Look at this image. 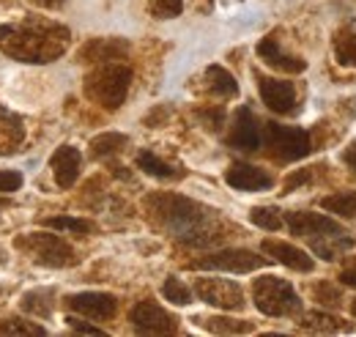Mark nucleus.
<instances>
[{
    "label": "nucleus",
    "mask_w": 356,
    "mask_h": 337,
    "mask_svg": "<svg viewBox=\"0 0 356 337\" xmlns=\"http://www.w3.org/2000/svg\"><path fill=\"white\" fill-rule=\"evenodd\" d=\"M69 28L47 22V19H28L19 25H0V49L22 63H49L58 61L69 49Z\"/></svg>",
    "instance_id": "f257e3e1"
},
{
    "label": "nucleus",
    "mask_w": 356,
    "mask_h": 337,
    "mask_svg": "<svg viewBox=\"0 0 356 337\" xmlns=\"http://www.w3.org/2000/svg\"><path fill=\"white\" fill-rule=\"evenodd\" d=\"M145 209L151 214V219L165 228L168 233H173L178 242L184 244H209L211 236V222H214V211L184 198L173 192H156L145 198Z\"/></svg>",
    "instance_id": "f03ea898"
},
{
    "label": "nucleus",
    "mask_w": 356,
    "mask_h": 337,
    "mask_svg": "<svg viewBox=\"0 0 356 337\" xmlns=\"http://www.w3.org/2000/svg\"><path fill=\"white\" fill-rule=\"evenodd\" d=\"M132 85V69L124 63H99L86 77V96L104 110H118L127 102Z\"/></svg>",
    "instance_id": "7ed1b4c3"
},
{
    "label": "nucleus",
    "mask_w": 356,
    "mask_h": 337,
    "mask_svg": "<svg viewBox=\"0 0 356 337\" xmlns=\"http://www.w3.org/2000/svg\"><path fill=\"white\" fill-rule=\"evenodd\" d=\"M255 296V307L261 313H266L271 318H285V315H296L302 313V299L293 291L291 283L280 280V277H258L252 285Z\"/></svg>",
    "instance_id": "20e7f679"
},
{
    "label": "nucleus",
    "mask_w": 356,
    "mask_h": 337,
    "mask_svg": "<svg viewBox=\"0 0 356 337\" xmlns=\"http://www.w3.org/2000/svg\"><path fill=\"white\" fill-rule=\"evenodd\" d=\"M14 247L22 250L28 258H33L42 266H52V269H63L77 263L74 250L55 233H22L14 239Z\"/></svg>",
    "instance_id": "39448f33"
},
{
    "label": "nucleus",
    "mask_w": 356,
    "mask_h": 337,
    "mask_svg": "<svg viewBox=\"0 0 356 337\" xmlns=\"http://www.w3.org/2000/svg\"><path fill=\"white\" fill-rule=\"evenodd\" d=\"M266 146L271 148L274 157L288 159V162L307 157L312 148L310 134L305 129L280 127V124H266Z\"/></svg>",
    "instance_id": "423d86ee"
},
{
    "label": "nucleus",
    "mask_w": 356,
    "mask_h": 337,
    "mask_svg": "<svg viewBox=\"0 0 356 337\" xmlns=\"http://www.w3.org/2000/svg\"><path fill=\"white\" fill-rule=\"evenodd\" d=\"M195 269H214V272H233V274H247L261 266H266V258L250 253V250H217L192 263Z\"/></svg>",
    "instance_id": "0eeeda50"
},
{
    "label": "nucleus",
    "mask_w": 356,
    "mask_h": 337,
    "mask_svg": "<svg viewBox=\"0 0 356 337\" xmlns=\"http://www.w3.org/2000/svg\"><path fill=\"white\" fill-rule=\"evenodd\" d=\"M129 321L140 335H176L178 318L170 315L165 307H159L156 301H140L134 304L129 313Z\"/></svg>",
    "instance_id": "6e6552de"
},
{
    "label": "nucleus",
    "mask_w": 356,
    "mask_h": 337,
    "mask_svg": "<svg viewBox=\"0 0 356 337\" xmlns=\"http://www.w3.org/2000/svg\"><path fill=\"white\" fill-rule=\"evenodd\" d=\"M195 294L200 296L206 304L220 307V310H241L244 307V291L220 277H197L195 280Z\"/></svg>",
    "instance_id": "1a4fd4ad"
},
{
    "label": "nucleus",
    "mask_w": 356,
    "mask_h": 337,
    "mask_svg": "<svg viewBox=\"0 0 356 337\" xmlns=\"http://www.w3.org/2000/svg\"><path fill=\"white\" fill-rule=\"evenodd\" d=\"M285 222H288L293 236L307 239V242L323 239V236H343V228L334 219H329L323 214H315V211H291L285 217Z\"/></svg>",
    "instance_id": "9d476101"
},
{
    "label": "nucleus",
    "mask_w": 356,
    "mask_h": 337,
    "mask_svg": "<svg viewBox=\"0 0 356 337\" xmlns=\"http://www.w3.org/2000/svg\"><path fill=\"white\" fill-rule=\"evenodd\" d=\"M66 307L77 315H86L93 321H107L115 315L118 301L113 294H99V291H86V294H72L66 299Z\"/></svg>",
    "instance_id": "9b49d317"
},
{
    "label": "nucleus",
    "mask_w": 356,
    "mask_h": 337,
    "mask_svg": "<svg viewBox=\"0 0 356 337\" xmlns=\"http://www.w3.org/2000/svg\"><path fill=\"white\" fill-rule=\"evenodd\" d=\"M258 88H261V99L266 102L268 110H274L280 116H288V113L296 110V88H293V83L258 75Z\"/></svg>",
    "instance_id": "f8f14e48"
},
{
    "label": "nucleus",
    "mask_w": 356,
    "mask_h": 337,
    "mask_svg": "<svg viewBox=\"0 0 356 337\" xmlns=\"http://www.w3.org/2000/svg\"><path fill=\"white\" fill-rule=\"evenodd\" d=\"M225 181L238 192H264V189L274 187L271 173L255 168V165H247V162H233L225 173Z\"/></svg>",
    "instance_id": "ddd939ff"
},
{
    "label": "nucleus",
    "mask_w": 356,
    "mask_h": 337,
    "mask_svg": "<svg viewBox=\"0 0 356 337\" xmlns=\"http://www.w3.org/2000/svg\"><path fill=\"white\" fill-rule=\"evenodd\" d=\"M227 146H233L238 151H258L261 148V127H258V118L252 116L250 107H241L236 113L230 134H227Z\"/></svg>",
    "instance_id": "4468645a"
},
{
    "label": "nucleus",
    "mask_w": 356,
    "mask_h": 337,
    "mask_svg": "<svg viewBox=\"0 0 356 337\" xmlns=\"http://www.w3.org/2000/svg\"><path fill=\"white\" fill-rule=\"evenodd\" d=\"M129 55V42L124 39H90L80 47V63H113Z\"/></svg>",
    "instance_id": "2eb2a0df"
},
{
    "label": "nucleus",
    "mask_w": 356,
    "mask_h": 337,
    "mask_svg": "<svg viewBox=\"0 0 356 337\" xmlns=\"http://www.w3.org/2000/svg\"><path fill=\"white\" fill-rule=\"evenodd\" d=\"M49 165H52V173H55L58 187H60V189H72L74 181L80 178L83 157H80V151H77L74 146H60V148L52 154Z\"/></svg>",
    "instance_id": "dca6fc26"
},
{
    "label": "nucleus",
    "mask_w": 356,
    "mask_h": 337,
    "mask_svg": "<svg viewBox=\"0 0 356 337\" xmlns=\"http://www.w3.org/2000/svg\"><path fill=\"white\" fill-rule=\"evenodd\" d=\"M258 58L268 63L271 69H277V72H288V75H299V72H305L307 69V63L302 61V58H296V55H288L280 42H277V36L271 33L266 36L264 42L258 44Z\"/></svg>",
    "instance_id": "f3484780"
},
{
    "label": "nucleus",
    "mask_w": 356,
    "mask_h": 337,
    "mask_svg": "<svg viewBox=\"0 0 356 337\" xmlns=\"http://www.w3.org/2000/svg\"><path fill=\"white\" fill-rule=\"evenodd\" d=\"M261 250L266 255H271L274 260H280L282 266H288V269H296V272H312V258L305 250H299V247H293V244H288V242H277V239H266L264 244H261Z\"/></svg>",
    "instance_id": "a211bd4d"
},
{
    "label": "nucleus",
    "mask_w": 356,
    "mask_h": 337,
    "mask_svg": "<svg viewBox=\"0 0 356 337\" xmlns=\"http://www.w3.org/2000/svg\"><path fill=\"white\" fill-rule=\"evenodd\" d=\"M22 121L17 116H11L8 110L0 107V154H11L17 151V146L22 143Z\"/></svg>",
    "instance_id": "6ab92c4d"
},
{
    "label": "nucleus",
    "mask_w": 356,
    "mask_h": 337,
    "mask_svg": "<svg viewBox=\"0 0 356 337\" xmlns=\"http://www.w3.org/2000/svg\"><path fill=\"white\" fill-rule=\"evenodd\" d=\"M299 327L310 329V332H326V335H334V332H351V324L329 315V313H305L299 315Z\"/></svg>",
    "instance_id": "aec40b11"
},
{
    "label": "nucleus",
    "mask_w": 356,
    "mask_h": 337,
    "mask_svg": "<svg viewBox=\"0 0 356 337\" xmlns=\"http://www.w3.org/2000/svg\"><path fill=\"white\" fill-rule=\"evenodd\" d=\"M55 307V291L52 288H36L22 296V310L36 315V318H49Z\"/></svg>",
    "instance_id": "412c9836"
},
{
    "label": "nucleus",
    "mask_w": 356,
    "mask_h": 337,
    "mask_svg": "<svg viewBox=\"0 0 356 337\" xmlns=\"http://www.w3.org/2000/svg\"><path fill=\"white\" fill-rule=\"evenodd\" d=\"M206 88H209L214 96H222V99L238 93L236 77H233L227 69H222V66H209V69H206Z\"/></svg>",
    "instance_id": "4be33fe9"
},
{
    "label": "nucleus",
    "mask_w": 356,
    "mask_h": 337,
    "mask_svg": "<svg viewBox=\"0 0 356 337\" xmlns=\"http://www.w3.org/2000/svg\"><path fill=\"white\" fill-rule=\"evenodd\" d=\"M127 143H129V137H127V134L104 132V134H99V137H93V140H90V157H93V159H107V157H113V154L124 151V146H127Z\"/></svg>",
    "instance_id": "5701e85b"
},
{
    "label": "nucleus",
    "mask_w": 356,
    "mask_h": 337,
    "mask_svg": "<svg viewBox=\"0 0 356 337\" xmlns=\"http://www.w3.org/2000/svg\"><path fill=\"white\" fill-rule=\"evenodd\" d=\"M203 329L214 332V335H247L255 327L250 321H236V318H225V315H214V318H197Z\"/></svg>",
    "instance_id": "b1692460"
},
{
    "label": "nucleus",
    "mask_w": 356,
    "mask_h": 337,
    "mask_svg": "<svg viewBox=\"0 0 356 337\" xmlns=\"http://www.w3.org/2000/svg\"><path fill=\"white\" fill-rule=\"evenodd\" d=\"M137 168L143 170V173H148V175H154V178H181L184 173L173 165H168L165 159H159L156 154H151V151H140L137 154Z\"/></svg>",
    "instance_id": "393cba45"
},
{
    "label": "nucleus",
    "mask_w": 356,
    "mask_h": 337,
    "mask_svg": "<svg viewBox=\"0 0 356 337\" xmlns=\"http://www.w3.org/2000/svg\"><path fill=\"white\" fill-rule=\"evenodd\" d=\"M42 225L49 230H66L74 236H90L96 230V225L90 219H80V217H44Z\"/></svg>",
    "instance_id": "a878e982"
},
{
    "label": "nucleus",
    "mask_w": 356,
    "mask_h": 337,
    "mask_svg": "<svg viewBox=\"0 0 356 337\" xmlns=\"http://www.w3.org/2000/svg\"><path fill=\"white\" fill-rule=\"evenodd\" d=\"M334 52H337V61L346 63V66H354L356 69V31L354 28H340L337 36H334Z\"/></svg>",
    "instance_id": "bb28decb"
},
{
    "label": "nucleus",
    "mask_w": 356,
    "mask_h": 337,
    "mask_svg": "<svg viewBox=\"0 0 356 337\" xmlns=\"http://www.w3.org/2000/svg\"><path fill=\"white\" fill-rule=\"evenodd\" d=\"M321 206L337 217H346V219H354L356 217V192H337V195H329L321 201Z\"/></svg>",
    "instance_id": "cd10ccee"
},
{
    "label": "nucleus",
    "mask_w": 356,
    "mask_h": 337,
    "mask_svg": "<svg viewBox=\"0 0 356 337\" xmlns=\"http://www.w3.org/2000/svg\"><path fill=\"white\" fill-rule=\"evenodd\" d=\"M0 335H36V337H42V335H47V329L44 327H39V324L25 321V318H3V321H0Z\"/></svg>",
    "instance_id": "c85d7f7f"
},
{
    "label": "nucleus",
    "mask_w": 356,
    "mask_h": 337,
    "mask_svg": "<svg viewBox=\"0 0 356 337\" xmlns=\"http://www.w3.org/2000/svg\"><path fill=\"white\" fill-rule=\"evenodd\" d=\"M250 219L258 225V228H266V230H280L282 228V217L277 209H268V206H258V209L250 211Z\"/></svg>",
    "instance_id": "c756f323"
},
{
    "label": "nucleus",
    "mask_w": 356,
    "mask_h": 337,
    "mask_svg": "<svg viewBox=\"0 0 356 337\" xmlns=\"http://www.w3.org/2000/svg\"><path fill=\"white\" fill-rule=\"evenodd\" d=\"M148 8L156 19H173L184 11V0H148Z\"/></svg>",
    "instance_id": "7c9ffc66"
},
{
    "label": "nucleus",
    "mask_w": 356,
    "mask_h": 337,
    "mask_svg": "<svg viewBox=\"0 0 356 337\" xmlns=\"http://www.w3.org/2000/svg\"><path fill=\"white\" fill-rule=\"evenodd\" d=\"M162 294H165V299H170L173 304H189V301H192L189 288H186V285H184L178 277H168V280H165Z\"/></svg>",
    "instance_id": "2f4dec72"
},
{
    "label": "nucleus",
    "mask_w": 356,
    "mask_h": 337,
    "mask_svg": "<svg viewBox=\"0 0 356 337\" xmlns=\"http://www.w3.org/2000/svg\"><path fill=\"white\" fill-rule=\"evenodd\" d=\"M312 296H315V301H321V304H326V307H337L340 304V291H334L329 283H315L312 285Z\"/></svg>",
    "instance_id": "473e14b6"
},
{
    "label": "nucleus",
    "mask_w": 356,
    "mask_h": 337,
    "mask_svg": "<svg viewBox=\"0 0 356 337\" xmlns=\"http://www.w3.org/2000/svg\"><path fill=\"white\" fill-rule=\"evenodd\" d=\"M22 187V173L17 170H0V192L3 195H11Z\"/></svg>",
    "instance_id": "72a5a7b5"
},
{
    "label": "nucleus",
    "mask_w": 356,
    "mask_h": 337,
    "mask_svg": "<svg viewBox=\"0 0 356 337\" xmlns=\"http://www.w3.org/2000/svg\"><path fill=\"white\" fill-rule=\"evenodd\" d=\"M203 121H206V127L209 129H220L225 121V113L222 110H203V113H197Z\"/></svg>",
    "instance_id": "f704fd0d"
},
{
    "label": "nucleus",
    "mask_w": 356,
    "mask_h": 337,
    "mask_svg": "<svg viewBox=\"0 0 356 337\" xmlns=\"http://www.w3.org/2000/svg\"><path fill=\"white\" fill-rule=\"evenodd\" d=\"M310 181V170H299V173H293L288 181H285V192H293L299 184H307Z\"/></svg>",
    "instance_id": "c9c22d12"
},
{
    "label": "nucleus",
    "mask_w": 356,
    "mask_h": 337,
    "mask_svg": "<svg viewBox=\"0 0 356 337\" xmlns=\"http://www.w3.org/2000/svg\"><path fill=\"white\" fill-rule=\"evenodd\" d=\"M69 327H72L74 332H80V335H104V329L90 327V324H83V321H77V318H69Z\"/></svg>",
    "instance_id": "e433bc0d"
},
{
    "label": "nucleus",
    "mask_w": 356,
    "mask_h": 337,
    "mask_svg": "<svg viewBox=\"0 0 356 337\" xmlns=\"http://www.w3.org/2000/svg\"><path fill=\"white\" fill-rule=\"evenodd\" d=\"M340 283H343V285H351V288H356V266L346 269V272L340 274Z\"/></svg>",
    "instance_id": "4c0bfd02"
},
{
    "label": "nucleus",
    "mask_w": 356,
    "mask_h": 337,
    "mask_svg": "<svg viewBox=\"0 0 356 337\" xmlns=\"http://www.w3.org/2000/svg\"><path fill=\"white\" fill-rule=\"evenodd\" d=\"M343 159H346V165H348V168L356 173V146H351V148L343 154Z\"/></svg>",
    "instance_id": "58836bf2"
},
{
    "label": "nucleus",
    "mask_w": 356,
    "mask_h": 337,
    "mask_svg": "<svg viewBox=\"0 0 356 337\" xmlns=\"http://www.w3.org/2000/svg\"><path fill=\"white\" fill-rule=\"evenodd\" d=\"M36 6H42V8H60L66 0H33Z\"/></svg>",
    "instance_id": "ea45409f"
},
{
    "label": "nucleus",
    "mask_w": 356,
    "mask_h": 337,
    "mask_svg": "<svg viewBox=\"0 0 356 337\" xmlns=\"http://www.w3.org/2000/svg\"><path fill=\"white\" fill-rule=\"evenodd\" d=\"M351 313L356 315V299H354V304H351Z\"/></svg>",
    "instance_id": "a19ab883"
},
{
    "label": "nucleus",
    "mask_w": 356,
    "mask_h": 337,
    "mask_svg": "<svg viewBox=\"0 0 356 337\" xmlns=\"http://www.w3.org/2000/svg\"><path fill=\"white\" fill-rule=\"evenodd\" d=\"M3 260H6V255H3V250H0V263H3Z\"/></svg>",
    "instance_id": "79ce46f5"
},
{
    "label": "nucleus",
    "mask_w": 356,
    "mask_h": 337,
    "mask_svg": "<svg viewBox=\"0 0 356 337\" xmlns=\"http://www.w3.org/2000/svg\"><path fill=\"white\" fill-rule=\"evenodd\" d=\"M3 209H6V201H0V211H3Z\"/></svg>",
    "instance_id": "37998d69"
}]
</instances>
